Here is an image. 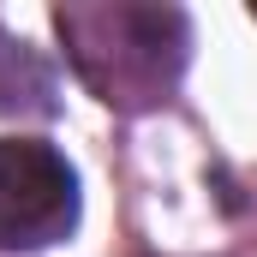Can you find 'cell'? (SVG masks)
I'll return each instance as SVG.
<instances>
[{"mask_svg": "<svg viewBox=\"0 0 257 257\" xmlns=\"http://www.w3.org/2000/svg\"><path fill=\"white\" fill-rule=\"evenodd\" d=\"M78 221V180L36 138H0V251H30Z\"/></svg>", "mask_w": 257, "mask_h": 257, "instance_id": "obj_1", "label": "cell"}]
</instances>
